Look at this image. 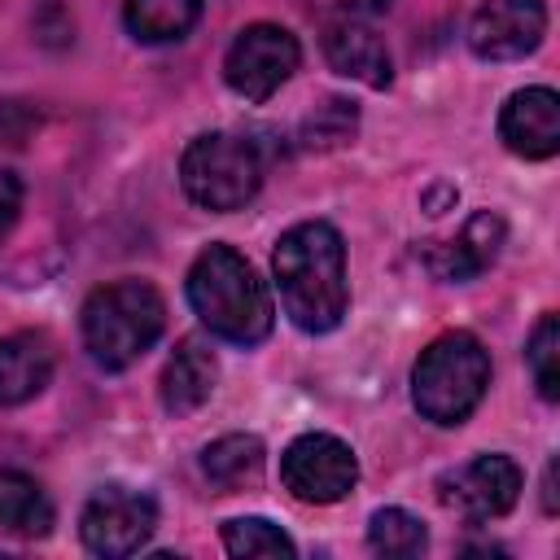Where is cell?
I'll use <instances>...</instances> for the list:
<instances>
[{
  "mask_svg": "<svg viewBox=\"0 0 560 560\" xmlns=\"http://www.w3.org/2000/svg\"><path fill=\"white\" fill-rule=\"evenodd\" d=\"M271 276L280 306L302 332H332L346 315V245L341 232L324 219L293 223L271 249Z\"/></svg>",
  "mask_w": 560,
  "mask_h": 560,
  "instance_id": "obj_1",
  "label": "cell"
},
{
  "mask_svg": "<svg viewBox=\"0 0 560 560\" xmlns=\"http://www.w3.org/2000/svg\"><path fill=\"white\" fill-rule=\"evenodd\" d=\"M184 289H188V306L214 337L232 346H258L271 332L276 311L267 284L258 280L254 262L232 245H206L192 258Z\"/></svg>",
  "mask_w": 560,
  "mask_h": 560,
  "instance_id": "obj_2",
  "label": "cell"
},
{
  "mask_svg": "<svg viewBox=\"0 0 560 560\" xmlns=\"http://www.w3.org/2000/svg\"><path fill=\"white\" fill-rule=\"evenodd\" d=\"M83 346L105 372L131 368L166 328V302L149 280H109L79 311Z\"/></svg>",
  "mask_w": 560,
  "mask_h": 560,
  "instance_id": "obj_3",
  "label": "cell"
},
{
  "mask_svg": "<svg viewBox=\"0 0 560 560\" xmlns=\"http://www.w3.org/2000/svg\"><path fill=\"white\" fill-rule=\"evenodd\" d=\"M490 385V354L472 332H442L411 368V402L424 420L451 429L464 424Z\"/></svg>",
  "mask_w": 560,
  "mask_h": 560,
  "instance_id": "obj_4",
  "label": "cell"
},
{
  "mask_svg": "<svg viewBox=\"0 0 560 560\" xmlns=\"http://www.w3.org/2000/svg\"><path fill=\"white\" fill-rule=\"evenodd\" d=\"M179 184L188 201H197L201 210H214V214L241 210L262 184L258 144L236 131H206L184 149Z\"/></svg>",
  "mask_w": 560,
  "mask_h": 560,
  "instance_id": "obj_5",
  "label": "cell"
},
{
  "mask_svg": "<svg viewBox=\"0 0 560 560\" xmlns=\"http://www.w3.org/2000/svg\"><path fill=\"white\" fill-rule=\"evenodd\" d=\"M298 61H302V48H298L293 31H284L276 22H254L232 39V48L223 57V79L236 96L262 105L293 79Z\"/></svg>",
  "mask_w": 560,
  "mask_h": 560,
  "instance_id": "obj_6",
  "label": "cell"
},
{
  "mask_svg": "<svg viewBox=\"0 0 560 560\" xmlns=\"http://www.w3.org/2000/svg\"><path fill=\"white\" fill-rule=\"evenodd\" d=\"M280 481L298 503H341L359 481V459L332 433H302L280 455Z\"/></svg>",
  "mask_w": 560,
  "mask_h": 560,
  "instance_id": "obj_7",
  "label": "cell"
},
{
  "mask_svg": "<svg viewBox=\"0 0 560 560\" xmlns=\"http://www.w3.org/2000/svg\"><path fill=\"white\" fill-rule=\"evenodd\" d=\"M153 525H158V503L131 486H101L79 512L83 547L92 556H105V560L140 551L149 542Z\"/></svg>",
  "mask_w": 560,
  "mask_h": 560,
  "instance_id": "obj_8",
  "label": "cell"
},
{
  "mask_svg": "<svg viewBox=\"0 0 560 560\" xmlns=\"http://www.w3.org/2000/svg\"><path fill=\"white\" fill-rule=\"evenodd\" d=\"M521 468L516 459L508 455H477L468 459L464 468L446 472L438 486H442V503L451 512H459L464 521L481 525V521H494L503 512H512V503L521 499Z\"/></svg>",
  "mask_w": 560,
  "mask_h": 560,
  "instance_id": "obj_9",
  "label": "cell"
},
{
  "mask_svg": "<svg viewBox=\"0 0 560 560\" xmlns=\"http://www.w3.org/2000/svg\"><path fill=\"white\" fill-rule=\"evenodd\" d=\"M547 35L542 0H486L468 22V48L481 61H521Z\"/></svg>",
  "mask_w": 560,
  "mask_h": 560,
  "instance_id": "obj_10",
  "label": "cell"
},
{
  "mask_svg": "<svg viewBox=\"0 0 560 560\" xmlns=\"http://www.w3.org/2000/svg\"><path fill=\"white\" fill-rule=\"evenodd\" d=\"M499 140L525 162H542L560 149V96L551 88H521L499 109Z\"/></svg>",
  "mask_w": 560,
  "mask_h": 560,
  "instance_id": "obj_11",
  "label": "cell"
},
{
  "mask_svg": "<svg viewBox=\"0 0 560 560\" xmlns=\"http://www.w3.org/2000/svg\"><path fill=\"white\" fill-rule=\"evenodd\" d=\"M324 57H328V66H332L337 74L359 79V83H368V88H389V79H394L385 39H381L363 18H354V13L332 18V22L324 26Z\"/></svg>",
  "mask_w": 560,
  "mask_h": 560,
  "instance_id": "obj_12",
  "label": "cell"
},
{
  "mask_svg": "<svg viewBox=\"0 0 560 560\" xmlns=\"http://www.w3.org/2000/svg\"><path fill=\"white\" fill-rule=\"evenodd\" d=\"M214 381H219V359L214 350L201 341V337H184L175 346V354L166 359L162 368V381H158V398L171 416H192L210 394H214Z\"/></svg>",
  "mask_w": 560,
  "mask_h": 560,
  "instance_id": "obj_13",
  "label": "cell"
},
{
  "mask_svg": "<svg viewBox=\"0 0 560 560\" xmlns=\"http://www.w3.org/2000/svg\"><path fill=\"white\" fill-rule=\"evenodd\" d=\"M499 245H503V219L490 214V210H477L464 223V232L442 241V245H433L424 254V262H429V271L438 280H472L499 258Z\"/></svg>",
  "mask_w": 560,
  "mask_h": 560,
  "instance_id": "obj_14",
  "label": "cell"
},
{
  "mask_svg": "<svg viewBox=\"0 0 560 560\" xmlns=\"http://www.w3.org/2000/svg\"><path fill=\"white\" fill-rule=\"evenodd\" d=\"M52 381V346L39 332L0 337V407L31 402Z\"/></svg>",
  "mask_w": 560,
  "mask_h": 560,
  "instance_id": "obj_15",
  "label": "cell"
},
{
  "mask_svg": "<svg viewBox=\"0 0 560 560\" xmlns=\"http://www.w3.org/2000/svg\"><path fill=\"white\" fill-rule=\"evenodd\" d=\"M267 451L254 433H228L201 451V472L219 494H236L262 477Z\"/></svg>",
  "mask_w": 560,
  "mask_h": 560,
  "instance_id": "obj_16",
  "label": "cell"
},
{
  "mask_svg": "<svg viewBox=\"0 0 560 560\" xmlns=\"http://www.w3.org/2000/svg\"><path fill=\"white\" fill-rule=\"evenodd\" d=\"M0 529L18 538H44L52 529V503L35 477L0 468Z\"/></svg>",
  "mask_w": 560,
  "mask_h": 560,
  "instance_id": "obj_17",
  "label": "cell"
},
{
  "mask_svg": "<svg viewBox=\"0 0 560 560\" xmlns=\"http://www.w3.org/2000/svg\"><path fill=\"white\" fill-rule=\"evenodd\" d=\"M201 18V0H122V22L140 44H175Z\"/></svg>",
  "mask_w": 560,
  "mask_h": 560,
  "instance_id": "obj_18",
  "label": "cell"
},
{
  "mask_svg": "<svg viewBox=\"0 0 560 560\" xmlns=\"http://www.w3.org/2000/svg\"><path fill=\"white\" fill-rule=\"evenodd\" d=\"M424 542H429L424 521L411 516L407 508H381V512H372V521H368V547H372L376 556L411 560V556L424 551Z\"/></svg>",
  "mask_w": 560,
  "mask_h": 560,
  "instance_id": "obj_19",
  "label": "cell"
},
{
  "mask_svg": "<svg viewBox=\"0 0 560 560\" xmlns=\"http://www.w3.org/2000/svg\"><path fill=\"white\" fill-rule=\"evenodd\" d=\"M525 363H529V376L538 385V394L547 402L560 398V315H542L525 341Z\"/></svg>",
  "mask_w": 560,
  "mask_h": 560,
  "instance_id": "obj_20",
  "label": "cell"
},
{
  "mask_svg": "<svg viewBox=\"0 0 560 560\" xmlns=\"http://www.w3.org/2000/svg\"><path fill=\"white\" fill-rule=\"evenodd\" d=\"M223 547H228V556H280V560H289L298 551L293 538L280 525H271L267 516H236V521H228L223 525Z\"/></svg>",
  "mask_w": 560,
  "mask_h": 560,
  "instance_id": "obj_21",
  "label": "cell"
},
{
  "mask_svg": "<svg viewBox=\"0 0 560 560\" xmlns=\"http://www.w3.org/2000/svg\"><path fill=\"white\" fill-rule=\"evenodd\" d=\"M18 210H22V179L9 166H0V241L13 232Z\"/></svg>",
  "mask_w": 560,
  "mask_h": 560,
  "instance_id": "obj_22",
  "label": "cell"
},
{
  "mask_svg": "<svg viewBox=\"0 0 560 560\" xmlns=\"http://www.w3.org/2000/svg\"><path fill=\"white\" fill-rule=\"evenodd\" d=\"M556 464H547V512H556Z\"/></svg>",
  "mask_w": 560,
  "mask_h": 560,
  "instance_id": "obj_23",
  "label": "cell"
},
{
  "mask_svg": "<svg viewBox=\"0 0 560 560\" xmlns=\"http://www.w3.org/2000/svg\"><path fill=\"white\" fill-rule=\"evenodd\" d=\"M346 4H354V9H385L389 0H346Z\"/></svg>",
  "mask_w": 560,
  "mask_h": 560,
  "instance_id": "obj_24",
  "label": "cell"
}]
</instances>
